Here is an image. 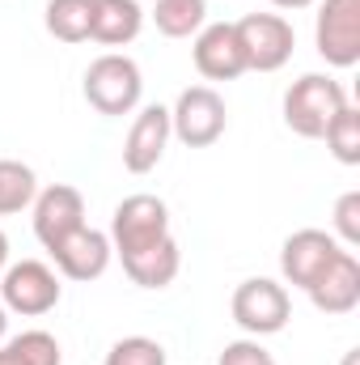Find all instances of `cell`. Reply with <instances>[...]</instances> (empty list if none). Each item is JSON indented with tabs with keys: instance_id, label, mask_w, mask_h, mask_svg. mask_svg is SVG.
<instances>
[{
	"instance_id": "cell-13",
	"label": "cell",
	"mask_w": 360,
	"mask_h": 365,
	"mask_svg": "<svg viewBox=\"0 0 360 365\" xmlns=\"http://www.w3.org/2000/svg\"><path fill=\"white\" fill-rule=\"evenodd\" d=\"M170 136H174V132H170V106H162V102L144 106V110L136 115L127 140H123V166H127L132 175L157 170V162L166 158Z\"/></svg>"
},
{
	"instance_id": "cell-27",
	"label": "cell",
	"mask_w": 360,
	"mask_h": 365,
	"mask_svg": "<svg viewBox=\"0 0 360 365\" xmlns=\"http://www.w3.org/2000/svg\"><path fill=\"white\" fill-rule=\"evenodd\" d=\"M4 331H9V310H4V302H0V340H4Z\"/></svg>"
},
{
	"instance_id": "cell-23",
	"label": "cell",
	"mask_w": 360,
	"mask_h": 365,
	"mask_svg": "<svg viewBox=\"0 0 360 365\" xmlns=\"http://www.w3.org/2000/svg\"><path fill=\"white\" fill-rule=\"evenodd\" d=\"M335 238L360 247V191H344L335 200Z\"/></svg>"
},
{
	"instance_id": "cell-8",
	"label": "cell",
	"mask_w": 360,
	"mask_h": 365,
	"mask_svg": "<svg viewBox=\"0 0 360 365\" xmlns=\"http://www.w3.org/2000/svg\"><path fill=\"white\" fill-rule=\"evenodd\" d=\"M314 47L331 68L360 64V0H322L318 4Z\"/></svg>"
},
{
	"instance_id": "cell-20",
	"label": "cell",
	"mask_w": 360,
	"mask_h": 365,
	"mask_svg": "<svg viewBox=\"0 0 360 365\" xmlns=\"http://www.w3.org/2000/svg\"><path fill=\"white\" fill-rule=\"evenodd\" d=\"M38 195V179L26 162H9L0 158V217H13L21 208H30Z\"/></svg>"
},
{
	"instance_id": "cell-21",
	"label": "cell",
	"mask_w": 360,
	"mask_h": 365,
	"mask_svg": "<svg viewBox=\"0 0 360 365\" xmlns=\"http://www.w3.org/2000/svg\"><path fill=\"white\" fill-rule=\"evenodd\" d=\"M322 140H327V149L335 153V162H344V166H360V110L352 106V102L327 123Z\"/></svg>"
},
{
	"instance_id": "cell-15",
	"label": "cell",
	"mask_w": 360,
	"mask_h": 365,
	"mask_svg": "<svg viewBox=\"0 0 360 365\" xmlns=\"http://www.w3.org/2000/svg\"><path fill=\"white\" fill-rule=\"evenodd\" d=\"M144 30V9L136 0H93L90 38L102 47H127Z\"/></svg>"
},
{
	"instance_id": "cell-22",
	"label": "cell",
	"mask_w": 360,
	"mask_h": 365,
	"mask_svg": "<svg viewBox=\"0 0 360 365\" xmlns=\"http://www.w3.org/2000/svg\"><path fill=\"white\" fill-rule=\"evenodd\" d=\"M106 365H166V349L149 336H123L110 344Z\"/></svg>"
},
{
	"instance_id": "cell-4",
	"label": "cell",
	"mask_w": 360,
	"mask_h": 365,
	"mask_svg": "<svg viewBox=\"0 0 360 365\" xmlns=\"http://www.w3.org/2000/svg\"><path fill=\"white\" fill-rule=\"evenodd\" d=\"M229 310H233V323H238L246 336L259 340V336H275V331L288 327V319H292V297H288V289H284L280 280H271V276H250V280H242V284L233 289Z\"/></svg>"
},
{
	"instance_id": "cell-26",
	"label": "cell",
	"mask_w": 360,
	"mask_h": 365,
	"mask_svg": "<svg viewBox=\"0 0 360 365\" xmlns=\"http://www.w3.org/2000/svg\"><path fill=\"white\" fill-rule=\"evenodd\" d=\"M9 268V238H4V230H0V272Z\"/></svg>"
},
{
	"instance_id": "cell-18",
	"label": "cell",
	"mask_w": 360,
	"mask_h": 365,
	"mask_svg": "<svg viewBox=\"0 0 360 365\" xmlns=\"http://www.w3.org/2000/svg\"><path fill=\"white\" fill-rule=\"evenodd\" d=\"M43 21L60 43H85L93 30V0H47Z\"/></svg>"
},
{
	"instance_id": "cell-9",
	"label": "cell",
	"mask_w": 360,
	"mask_h": 365,
	"mask_svg": "<svg viewBox=\"0 0 360 365\" xmlns=\"http://www.w3.org/2000/svg\"><path fill=\"white\" fill-rule=\"evenodd\" d=\"M344 251V242L327 230H297L284 238L280 247V272L292 289H309L318 276L335 264V255Z\"/></svg>"
},
{
	"instance_id": "cell-12",
	"label": "cell",
	"mask_w": 360,
	"mask_h": 365,
	"mask_svg": "<svg viewBox=\"0 0 360 365\" xmlns=\"http://www.w3.org/2000/svg\"><path fill=\"white\" fill-rule=\"evenodd\" d=\"M195 68L199 77L208 81H233L246 73V56H242V43H238V26L233 21H212L195 34Z\"/></svg>"
},
{
	"instance_id": "cell-17",
	"label": "cell",
	"mask_w": 360,
	"mask_h": 365,
	"mask_svg": "<svg viewBox=\"0 0 360 365\" xmlns=\"http://www.w3.org/2000/svg\"><path fill=\"white\" fill-rule=\"evenodd\" d=\"M0 365H64V353L51 331L34 327L13 340H0Z\"/></svg>"
},
{
	"instance_id": "cell-3",
	"label": "cell",
	"mask_w": 360,
	"mask_h": 365,
	"mask_svg": "<svg viewBox=\"0 0 360 365\" xmlns=\"http://www.w3.org/2000/svg\"><path fill=\"white\" fill-rule=\"evenodd\" d=\"M144 77L140 64L123 51H106L85 68V102L97 115H132L140 106Z\"/></svg>"
},
{
	"instance_id": "cell-25",
	"label": "cell",
	"mask_w": 360,
	"mask_h": 365,
	"mask_svg": "<svg viewBox=\"0 0 360 365\" xmlns=\"http://www.w3.org/2000/svg\"><path fill=\"white\" fill-rule=\"evenodd\" d=\"M271 4H275V9H309L314 0H271Z\"/></svg>"
},
{
	"instance_id": "cell-7",
	"label": "cell",
	"mask_w": 360,
	"mask_h": 365,
	"mask_svg": "<svg viewBox=\"0 0 360 365\" xmlns=\"http://www.w3.org/2000/svg\"><path fill=\"white\" fill-rule=\"evenodd\" d=\"M225 123H229V110H225V98L212 90V86H191L179 93V102L170 106V132L179 136L186 149H208L225 136Z\"/></svg>"
},
{
	"instance_id": "cell-1",
	"label": "cell",
	"mask_w": 360,
	"mask_h": 365,
	"mask_svg": "<svg viewBox=\"0 0 360 365\" xmlns=\"http://www.w3.org/2000/svg\"><path fill=\"white\" fill-rule=\"evenodd\" d=\"M110 247H115V255L127 264V259H136V255H144V251H153V247H162L166 238H174L170 234V208H166V200H157V195H127L119 208H115V217H110Z\"/></svg>"
},
{
	"instance_id": "cell-24",
	"label": "cell",
	"mask_w": 360,
	"mask_h": 365,
	"mask_svg": "<svg viewBox=\"0 0 360 365\" xmlns=\"http://www.w3.org/2000/svg\"><path fill=\"white\" fill-rule=\"evenodd\" d=\"M216 365H275V357H271L268 349L250 336V340H233V344H225Z\"/></svg>"
},
{
	"instance_id": "cell-16",
	"label": "cell",
	"mask_w": 360,
	"mask_h": 365,
	"mask_svg": "<svg viewBox=\"0 0 360 365\" xmlns=\"http://www.w3.org/2000/svg\"><path fill=\"white\" fill-rule=\"evenodd\" d=\"M179 268H182V251L174 238H166L162 247H153V251H144V255H136V259L123 264V272L132 276V284H140V289H166V284H174Z\"/></svg>"
},
{
	"instance_id": "cell-6",
	"label": "cell",
	"mask_w": 360,
	"mask_h": 365,
	"mask_svg": "<svg viewBox=\"0 0 360 365\" xmlns=\"http://www.w3.org/2000/svg\"><path fill=\"white\" fill-rule=\"evenodd\" d=\"M238 26V43H242V56H246V73H275L292 60V47H297V30L288 17L280 13H246Z\"/></svg>"
},
{
	"instance_id": "cell-14",
	"label": "cell",
	"mask_w": 360,
	"mask_h": 365,
	"mask_svg": "<svg viewBox=\"0 0 360 365\" xmlns=\"http://www.w3.org/2000/svg\"><path fill=\"white\" fill-rule=\"evenodd\" d=\"M305 293H309V302H314L322 314H352L360 306V259L344 247V251L335 255V264L318 276Z\"/></svg>"
},
{
	"instance_id": "cell-10",
	"label": "cell",
	"mask_w": 360,
	"mask_h": 365,
	"mask_svg": "<svg viewBox=\"0 0 360 365\" xmlns=\"http://www.w3.org/2000/svg\"><path fill=\"white\" fill-rule=\"evenodd\" d=\"M47 255L55 259L60 276H68V280H97V276L110 268L115 247H110V238H106L102 230L77 225V230L64 234L55 247H47Z\"/></svg>"
},
{
	"instance_id": "cell-5",
	"label": "cell",
	"mask_w": 360,
	"mask_h": 365,
	"mask_svg": "<svg viewBox=\"0 0 360 365\" xmlns=\"http://www.w3.org/2000/svg\"><path fill=\"white\" fill-rule=\"evenodd\" d=\"M60 297H64V284H60L55 268H47L43 259H21L0 272V302H4V310H13L21 319H38L47 310H55Z\"/></svg>"
},
{
	"instance_id": "cell-28",
	"label": "cell",
	"mask_w": 360,
	"mask_h": 365,
	"mask_svg": "<svg viewBox=\"0 0 360 365\" xmlns=\"http://www.w3.org/2000/svg\"><path fill=\"white\" fill-rule=\"evenodd\" d=\"M344 365H360V349H352V353H344Z\"/></svg>"
},
{
	"instance_id": "cell-11",
	"label": "cell",
	"mask_w": 360,
	"mask_h": 365,
	"mask_svg": "<svg viewBox=\"0 0 360 365\" xmlns=\"http://www.w3.org/2000/svg\"><path fill=\"white\" fill-rule=\"evenodd\" d=\"M34 238L43 247H55L64 234H73L77 225H85V195L68 182H51L34 195Z\"/></svg>"
},
{
	"instance_id": "cell-2",
	"label": "cell",
	"mask_w": 360,
	"mask_h": 365,
	"mask_svg": "<svg viewBox=\"0 0 360 365\" xmlns=\"http://www.w3.org/2000/svg\"><path fill=\"white\" fill-rule=\"evenodd\" d=\"M348 106V90L327 73H305L284 93V123L305 140H322L327 123Z\"/></svg>"
},
{
	"instance_id": "cell-19",
	"label": "cell",
	"mask_w": 360,
	"mask_h": 365,
	"mask_svg": "<svg viewBox=\"0 0 360 365\" xmlns=\"http://www.w3.org/2000/svg\"><path fill=\"white\" fill-rule=\"evenodd\" d=\"M153 26L166 38H191L208 26V0H157Z\"/></svg>"
}]
</instances>
